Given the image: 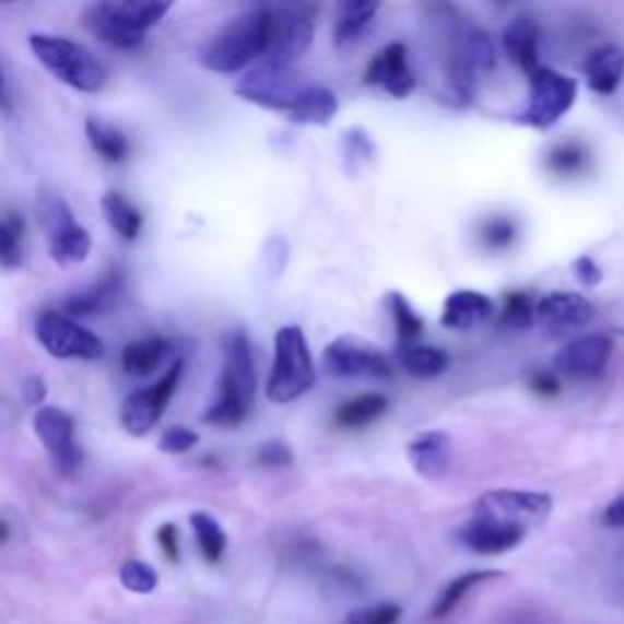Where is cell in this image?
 I'll list each match as a JSON object with an SVG mask.
<instances>
[{
  "instance_id": "obj_1",
  "label": "cell",
  "mask_w": 624,
  "mask_h": 624,
  "mask_svg": "<svg viewBox=\"0 0 624 624\" xmlns=\"http://www.w3.org/2000/svg\"><path fill=\"white\" fill-rule=\"evenodd\" d=\"M432 23L441 37L444 59V93L449 105L463 108L473 98V86L479 76L493 71L495 47L488 32L463 17L451 5H432Z\"/></svg>"
},
{
  "instance_id": "obj_36",
  "label": "cell",
  "mask_w": 624,
  "mask_h": 624,
  "mask_svg": "<svg viewBox=\"0 0 624 624\" xmlns=\"http://www.w3.org/2000/svg\"><path fill=\"white\" fill-rule=\"evenodd\" d=\"M537 322V301L530 293H510L505 298L501 325L510 330H527Z\"/></svg>"
},
{
  "instance_id": "obj_39",
  "label": "cell",
  "mask_w": 624,
  "mask_h": 624,
  "mask_svg": "<svg viewBox=\"0 0 624 624\" xmlns=\"http://www.w3.org/2000/svg\"><path fill=\"white\" fill-rule=\"evenodd\" d=\"M374 152L376 150H374L372 137H368L364 130H358V127H354V130H349L344 134V162H346L349 174H356L364 164L372 162Z\"/></svg>"
},
{
  "instance_id": "obj_37",
  "label": "cell",
  "mask_w": 624,
  "mask_h": 624,
  "mask_svg": "<svg viewBox=\"0 0 624 624\" xmlns=\"http://www.w3.org/2000/svg\"><path fill=\"white\" fill-rule=\"evenodd\" d=\"M120 584L134 596H150L158 586V574L146 562L130 558V562H125L120 568Z\"/></svg>"
},
{
  "instance_id": "obj_44",
  "label": "cell",
  "mask_w": 624,
  "mask_h": 624,
  "mask_svg": "<svg viewBox=\"0 0 624 624\" xmlns=\"http://www.w3.org/2000/svg\"><path fill=\"white\" fill-rule=\"evenodd\" d=\"M156 542H158V546H162V552H164V556L168 558V562H178V558H181V549H178V530H176V525L166 522V525L158 527Z\"/></svg>"
},
{
  "instance_id": "obj_31",
  "label": "cell",
  "mask_w": 624,
  "mask_h": 624,
  "mask_svg": "<svg viewBox=\"0 0 624 624\" xmlns=\"http://www.w3.org/2000/svg\"><path fill=\"white\" fill-rule=\"evenodd\" d=\"M86 137H89V144L93 146V152L98 154L103 162L120 164L127 156H130V140H127L118 127H113L98 118H89Z\"/></svg>"
},
{
  "instance_id": "obj_38",
  "label": "cell",
  "mask_w": 624,
  "mask_h": 624,
  "mask_svg": "<svg viewBox=\"0 0 624 624\" xmlns=\"http://www.w3.org/2000/svg\"><path fill=\"white\" fill-rule=\"evenodd\" d=\"M586 162H588L586 150L574 142L554 146V150L546 156V166L552 168L554 174H562V176H574L578 172H584Z\"/></svg>"
},
{
  "instance_id": "obj_14",
  "label": "cell",
  "mask_w": 624,
  "mask_h": 624,
  "mask_svg": "<svg viewBox=\"0 0 624 624\" xmlns=\"http://www.w3.org/2000/svg\"><path fill=\"white\" fill-rule=\"evenodd\" d=\"M32 427H35V435L59 475H73L79 471L83 451L76 441V425H73L69 412L55 405H42L32 417Z\"/></svg>"
},
{
  "instance_id": "obj_5",
  "label": "cell",
  "mask_w": 624,
  "mask_h": 624,
  "mask_svg": "<svg viewBox=\"0 0 624 624\" xmlns=\"http://www.w3.org/2000/svg\"><path fill=\"white\" fill-rule=\"evenodd\" d=\"M30 49L51 76L67 83L73 91L98 93L108 83V71L95 59L93 51L69 37L35 32V35H30Z\"/></svg>"
},
{
  "instance_id": "obj_12",
  "label": "cell",
  "mask_w": 624,
  "mask_h": 624,
  "mask_svg": "<svg viewBox=\"0 0 624 624\" xmlns=\"http://www.w3.org/2000/svg\"><path fill=\"white\" fill-rule=\"evenodd\" d=\"M322 368L334 378H378L393 376V362L376 344L364 342L362 337L344 334L325 346Z\"/></svg>"
},
{
  "instance_id": "obj_25",
  "label": "cell",
  "mask_w": 624,
  "mask_h": 624,
  "mask_svg": "<svg viewBox=\"0 0 624 624\" xmlns=\"http://www.w3.org/2000/svg\"><path fill=\"white\" fill-rule=\"evenodd\" d=\"M174 346L164 337H146V340L130 342L122 349V372L134 378L152 376L156 368L166 364V358L172 356Z\"/></svg>"
},
{
  "instance_id": "obj_10",
  "label": "cell",
  "mask_w": 624,
  "mask_h": 624,
  "mask_svg": "<svg viewBox=\"0 0 624 624\" xmlns=\"http://www.w3.org/2000/svg\"><path fill=\"white\" fill-rule=\"evenodd\" d=\"M578 86L576 81L554 69H537L530 76V101L527 108L517 115V122L534 130H549L574 108Z\"/></svg>"
},
{
  "instance_id": "obj_26",
  "label": "cell",
  "mask_w": 624,
  "mask_h": 624,
  "mask_svg": "<svg viewBox=\"0 0 624 624\" xmlns=\"http://www.w3.org/2000/svg\"><path fill=\"white\" fill-rule=\"evenodd\" d=\"M337 110H340V101L337 95L325 86H310L305 89L298 101L291 108V120L298 125H330L334 120Z\"/></svg>"
},
{
  "instance_id": "obj_43",
  "label": "cell",
  "mask_w": 624,
  "mask_h": 624,
  "mask_svg": "<svg viewBox=\"0 0 624 624\" xmlns=\"http://www.w3.org/2000/svg\"><path fill=\"white\" fill-rule=\"evenodd\" d=\"M257 461L267 469H285L293 463V451H291L289 444L281 441V439L263 441L257 451Z\"/></svg>"
},
{
  "instance_id": "obj_27",
  "label": "cell",
  "mask_w": 624,
  "mask_h": 624,
  "mask_svg": "<svg viewBox=\"0 0 624 624\" xmlns=\"http://www.w3.org/2000/svg\"><path fill=\"white\" fill-rule=\"evenodd\" d=\"M398 366L420 380L437 378L449 368V354L437 346L422 344H400L396 352Z\"/></svg>"
},
{
  "instance_id": "obj_11",
  "label": "cell",
  "mask_w": 624,
  "mask_h": 624,
  "mask_svg": "<svg viewBox=\"0 0 624 624\" xmlns=\"http://www.w3.org/2000/svg\"><path fill=\"white\" fill-rule=\"evenodd\" d=\"M37 342L45 352L55 358H81V362H95L105 354V344L98 334L89 327L79 325L67 313L42 310L35 322Z\"/></svg>"
},
{
  "instance_id": "obj_19",
  "label": "cell",
  "mask_w": 624,
  "mask_h": 624,
  "mask_svg": "<svg viewBox=\"0 0 624 624\" xmlns=\"http://www.w3.org/2000/svg\"><path fill=\"white\" fill-rule=\"evenodd\" d=\"M525 537L527 530H520V527H507L491 520H481V517H471L459 532L463 546L485 556L513 552L515 546H520L525 542Z\"/></svg>"
},
{
  "instance_id": "obj_29",
  "label": "cell",
  "mask_w": 624,
  "mask_h": 624,
  "mask_svg": "<svg viewBox=\"0 0 624 624\" xmlns=\"http://www.w3.org/2000/svg\"><path fill=\"white\" fill-rule=\"evenodd\" d=\"M380 5L378 3H368V0H349V3H342L340 10H337V20H334V45L337 47H349L364 35L366 27L374 23V17L378 15Z\"/></svg>"
},
{
  "instance_id": "obj_24",
  "label": "cell",
  "mask_w": 624,
  "mask_h": 624,
  "mask_svg": "<svg viewBox=\"0 0 624 624\" xmlns=\"http://www.w3.org/2000/svg\"><path fill=\"white\" fill-rule=\"evenodd\" d=\"M586 79L588 89L600 95H612L624 79V51L617 45H605L596 49L586 59Z\"/></svg>"
},
{
  "instance_id": "obj_9",
  "label": "cell",
  "mask_w": 624,
  "mask_h": 624,
  "mask_svg": "<svg viewBox=\"0 0 624 624\" xmlns=\"http://www.w3.org/2000/svg\"><path fill=\"white\" fill-rule=\"evenodd\" d=\"M554 510L552 495L534 491H488L473 505V517L491 520L507 527H520L530 532L532 527L544 525Z\"/></svg>"
},
{
  "instance_id": "obj_2",
  "label": "cell",
  "mask_w": 624,
  "mask_h": 624,
  "mask_svg": "<svg viewBox=\"0 0 624 624\" xmlns=\"http://www.w3.org/2000/svg\"><path fill=\"white\" fill-rule=\"evenodd\" d=\"M273 42V8H254L232 17L217 35L208 42L200 63L215 73H237L249 63L267 61Z\"/></svg>"
},
{
  "instance_id": "obj_16",
  "label": "cell",
  "mask_w": 624,
  "mask_h": 624,
  "mask_svg": "<svg viewBox=\"0 0 624 624\" xmlns=\"http://www.w3.org/2000/svg\"><path fill=\"white\" fill-rule=\"evenodd\" d=\"M612 356V340L608 334H580L570 340L554 358V368L566 378L593 380Z\"/></svg>"
},
{
  "instance_id": "obj_46",
  "label": "cell",
  "mask_w": 624,
  "mask_h": 624,
  "mask_svg": "<svg viewBox=\"0 0 624 624\" xmlns=\"http://www.w3.org/2000/svg\"><path fill=\"white\" fill-rule=\"evenodd\" d=\"M602 525L615 527V530H624V493L605 507V513H602Z\"/></svg>"
},
{
  "instance_id": "obj_22",
  "label": "cell",
  "mask_w": 624,
  "mask_h": 624,
  "mask_svg": "<svg viewBox=\"0 0 624 624\" xmlns=\"http://www.w3.org/2000/svg\"><path fill=\"white\" fill-rule=\"evenodd\" d=\"M408 459L412 461V467H415L420 475H425V479H439V475L449 469V459H451L449 435L439 429L422 432L420 437L410 441Z\"/></svg>"
},
{
  "instance_id": "obj_13",
  "label": "cell",
  "mask_w": 624,
  "mask_h": 624,
  "mask_svg": "<svg viewBox=\"0 0 624 624\" xmlns=\"http://www.w3.org/2000/svg\"><path fill=\"white\" fill-rule=\"evenodd\" d=\"M184 368H186L184 358H176V362L168 366V372L158 378L156 384L134 390V393L125 398L122 410H120V422L132 437H144L146 432L154 429L156 422L162 420L168 400L174 398L178 384H181Z\"/></svg>"
},
{
  "instance_id": "obj_40",
  "label": "cell",
  "mask_w": 624,
  "mask_h": 624,
  "mask_svg": "<svg viewBox=\"0 0 624 624\" xmlns=\"http://www.w3.org/2000/svg\"><path fill=\"white\" fill-rule=\"evenodd\" d=\"M400 617H403V608L396 602H378V605L349 612L342 624H398Z\"/></svg>"
},
{
  "instance_id": "obj_3",
  "label": "cell",
  "mask_w": 624,
  "mask_h": 624,
  "mask_svg": "<svg viewBox=\"0 0 624 624\" xmlns=\"http://www.w3.org/2000/svg\"><path fill=\"white\" fill-rule=\"evenodd\" d=\"M222 374L217 398L203 412V422L215 427H237L251 412L257 398V368L245 332H229L222 344Z\"/></svg>"
},
{
  "instance_id": "obj_18",
  "label": "cell",
  "mask_w": 624,
  "mask_h": 624,
  "mask_svg": "<svg viewBox=\"0 0 624 624\" xmlns=\"http://www.w3.org/2000/svg\"><path fill=\"white\" fill-rule=\"evenodd\" d=\"M364 83L366 86L384 89L393 98H405V95L412 93V89H415V73L410 69L408 47L403 42H396V45H388L378 51L366 67Z\"/></svg>"
},
{
  "instance_id": "obj_7",
  "label": "cell",
  "mask_w": 624,
  "mask_h": 624,
  "mask_svg": "<svg viewBox=\"0 0 624 624\" xmlns=\"http://www.w3.org/2000/svg\"><path fill=\"white\" fill-rule=\"evenodd\" d=\"M37 222L47 237L51 259L61 267H73L89 259L91 235L73 217L67 200L57 193H42L37 198Z\"/></svg>"
},
{
  "instance_id": "obj_4",
  "label": "cell",
  "mask_w": 624,
  "mask_h": 624,
  "mask_svg": "<svg viewBox=\"0 0 624 624\" xmlns=\"http://www.w3.org/2000/svg\"><path fill=\"white\" fill-rule=\"evenodd\" d=\"M172 3H93L83 10V27L113 49H137L146 32L164 20Z\"/></svg>"
},
{
  "instance_id": "obj_20",
  "label": "cell",
  "mask_w": 624,
  "mask_h": 624,
  "mask_svg": "<svg viewBox=\"0 0 624 624\" xmlns=\"http://www.w3.org/2000/svg\"><path fill=\"white\" fill-rule=\"evenodd\" d=\"M125 291V279L120 269H110L101 281H95L89 289L81 293H73L71 298L61 301L59 310L67 313L69 317H91L110 310L115 301L120 298Z\"/></svg>"
},
{
  "instance_id": "obj_34",
  "label": "cell",
  "mask_w": 624,
  "mask_h": 624,
  "mask_svg": "<svg viewBox=\"0 0 624 624\" xmlns=\"http://www.w3.org/2000/svg\"><path fill=\"white\" fill-rule=\"evenodd\" d=\"M190 527H193L200 554L205 556V562L217 564L227 552V534L220 527V522L208 513H193L190 515Z\"/></svg>"
},
{
  "instance_id": "obj_8",
  "label": "cell",
  "mask_w": 624,
  "mask_h": 624,
  "mask_svg": "<svg viewBox=\"0 0 624 624\" xmlns=\"http://www.w3.org/2000/svg\"><path fill=\"white\" fill-rule=\"evenodd\" d=\"M308 86L310 83H305L301 73L293 71L289 63L261 61L239 79L235 93L267 110L291 113L298 95Z\"/></svg>"
},
{
  "instance_id": "obj_33",
  "label": "cell",
  "mask_w": 624,
  "mask_h": 624,
  "mask_svg": "<svg viewBox=\"0 0 624 624\" xmlns=\"http://www.w3.org/2000/svg\"><path fill=\"white\" fill-rule=\"evenodd\" d=\"M25 220L15 210H5L0 220V263L5 271L17 269L23 263Z\"/></svg>"
},
{
  "instance_id": "obj_30",
  "label": "cell",
  "mask_w": 624,
  "mask_h": 624,
  "mask_svg": "<svg viewBox=\"0 0 624 624\" xmlns=\"http://www.w3.org/2000/svg\"><path fill=\"white\" fill-rule=\"evenodd\" d=\"M388 410V398L384 393H366L354 400H346L334 412V425L342 429H358L384 417Z\"/></svg>"
},
{
  "instance_id": "obj_15",
  "label": "cell",
  "mask_w": 624,
  "mask_h": 624,
  "mask_svg": "<svg viewBox=\"0 0 624 624\" xmlns=\"http://www.w3.org/2000/svg\"><path fill=\"white\" fill-rule=\"evenodd\" d=\"M315 39V23L303 8H273V42L267 61L289 63L301 59Z\"/></svg>"
},
{
  "instance_id": "obj_6",
  "label": "cell",
  "mask_w": 624,
  "mask_h": 624,
  "mask_svg": "<svg viewBox=\"0 0 624 624\" xmlns=\"http://www.w3.org/2000/svg\"><path fill=\"white\" fill-rule=\"evenodd\" d=\"M315 384V364L308 340L298 325H285L276 332V356L267 380L271 403L289 405L308 393Z\"/></svg>"
},
{
  "instance_id": "obj_28",
  "label": "cell",
  "mask_w": 624,
  "mask_h": 624,
  "mask_svg": "<svg viewBox=\"0 0 624 624\" xmlns=\"http://www.w3.org/2000/svg\"><path fill=\"white\" fill-rule=\"evenodd\" d=\"M503 578V570H469V574H461L454 580H449L447 586L439 590L437 602L432 605L429 617L432 620H447L454 610H457L473 588H479L488 580Z\"/></svg>"
},
{
  "instance_id": "obj_45",
  "label": "cell",
  "mask_w": 624,
  "mask_h": 624,
  "mask_svg": "<svg viewBox=\"0 0 624 624\" xmlns=\"http://www.w3.org/2000/svg\"><path fill=\"white\" fill-rule=\"evenodd\" d=\"M574 269H576V276L580 279V283H586V285H598L602 279L600 267L590 257H580L574 263Z\"/></svg>"
},
{
  "instance_id": "obj_23",
  "label": "cell",
  "mask_w": 624,
  "mask_h": 624,
  "mask_svg": "<svg viewBox=\"0 0 624 624\" xmlns=\"http://www.w3.org/2000/svg\"><path fill=\"white\" fill-rule=\"evenodd\" d=\"M503 47L505 55L527 76H532L537 69H542V63H539V25L532 17H515L503 32Z\"/></svg>"
},
{
  "instance_id": "obj_17",
  "label": "cell",
  "mask_w": 624,
  "mask_h": 624,
  "mask_svg": "<svg viewBox=\"0 0 624 624\" xmlns=\"http://www.w3.org/2000/svg\"><path fill=\"white\" fill-rule=\"evenodd\" d=\"M596 308L580 293L554 291L537 301V325L549 334H568L593 320Z\"/></svg>"
},
{
  "instance_id": "obj_42",
  "label": "cell",
  "mask_w": 624,
  "mask_h": 624,
  "mask_svg": "<svg viewBox=\"0 0 624 624\" xmlns=\"http://www.w3.org/2000/svg\"><path fill=\"white\" fill-rule=\"evenodd\" d=\"M196 444H198V435L193 429L176 425L164 432L162 439H158V449H162L164 454H186L193 449Z\"/></svg>"
},
{
  "instance_id": "obj_48",
  "label": "cell",
  "mask_w": 624,
  "mask_h": 624,
  "mask_svg": "<svg viewBox=\"0 0 624 624\" xmlns=\"http://www.w3.org/2000/svg\"><path fill=\"white\" fill-rule=\"evenodd\" d=\"M532 388L542 396H556L558 393V380L552 374H537L532 378Z\"/></svg>"
},
{
  "instance_id": "obj_32",
  "label": "cell",
  "mask_w": 624,
  "mask_h": 624,
  "mask_svg": "<svg viewBox=\"0 0 624 624\" xmlns=\"http://www.w3.org/2000/svg\"><path fill=\"white\" fill-rule=\"evenodd\" d=\"M101 205H103L105 220L110 222L115 235L125 242H134L137 237H140L142 213L122 193H115V190H110V193L103 196Z\"/></svg>"
},
{
  "instance_id": "obj_47",
  "label": "cell",
  "mask_w": 624,
  "mask_h": 624,
  "mask_svg": "<svg viewBox=\"0 0 624 624\" xmlns=\"http://www.w3.org/2000/svg\"><path fill=\"white\" fill-rule=\"evenodd\" d=\"M23 396L30 405H39L42 400H45L47 396V386H45V380L37 378V376H32L27 378L25 384H23ZM42 408V405H39Z\"/></svg>"
},
{
  "instance_id": "obj_21",
  "label": "cell",
  "mask_w": 624,
  "mask_h": 624,
  "mask_svg": "<svg viewBox=\"0 0 624 624\" xmlns=\"http://www.w3.org/2000/svg\"><path fill=\"white\" fill-rule=\"evenodd\" d=\"M493 315L488 295L479 291H454L441 308V325L449 330H473Z\"/></svg>"
},
{
  "instance_id": "obj_35",
  "label": "cell",
  "mask_w": 624,
  "mask_h": 624,
  "mask_svg": "<svg viewBox=\"0 0 624 624\" xmlns=\"http://www.w3.org/2000/svg\"><path fill=\"white\" fill-rule=\"evenodd\" d=\"M388 310L390 317H393L400 344H412V340H417L422 330H425V322H422L420 315L412 310V305L403 298V293L393 291L388 295Z\"/></svg>"
},
{
  "instance_id": "obj_41",
  "label": "cell",
  "mask_w": 624,
  "mask_h": 624,
  "mask_svg": "<svg viewBox=\"0 0 624 624\" xmlns=\"http://www.w3.org/2000/svg\"><path fill=\"white\" fill-rule=\"evenodd\" d=\"M517 237V227L513 220L507 217H493L483 225L481 239L488 249H507Z\"/></svg>"
}]
</instances>
